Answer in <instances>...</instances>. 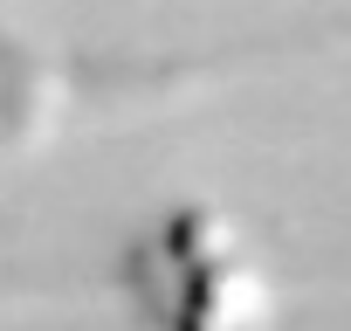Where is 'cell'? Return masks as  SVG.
I'll return each instance as SVG.
<instances>
[{"mask_svg":"<svg viewBox=\"0 0 351 331\" xmlns=\"http://www.w3.org/2000/svg\"><path fill=\"white\" fill-rule=\"evenodd\" d=\"M117 283L158 331H255L276 317V290L241 221L214 201H180L165 221H152L124 249Z\"/></svg>","mask_w":351,"mask_h":331,"instance_id":"1","label":"cell"},{"mask_svg":"<svg viewBox=\"0 0 351 331\" xmlns=\"http://www.w3.org/2000/svg\"><path fill=\"white\" fill-rule=\"evenodd\" d=\"M76 104V76L62 56L0 35V159H28L42 145H56V131L69 124Z\"/></svg>","mask_w":351,"mask_h":331,"instance_id":"2","label":"cell"}]
</instances>
